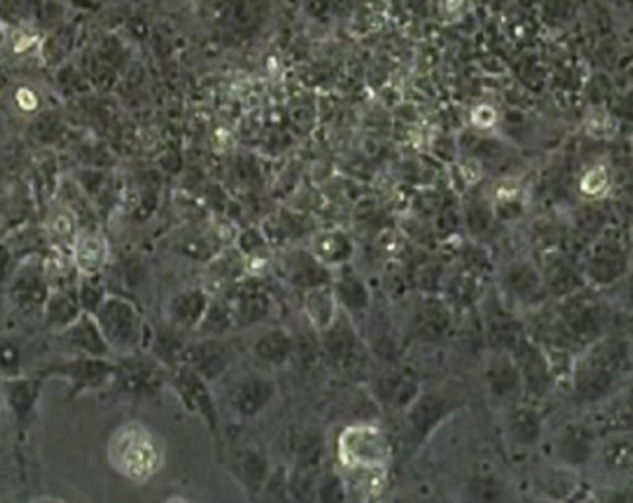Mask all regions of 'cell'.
Wrapping results in <instances>:
<instances>
[{"label":"cell","mask_w":633,"mask_h":503,"mask_svg":"<svg viewBox=\"0 0 633 503\" xmlns=\"http://www.w3.org/2000/svg\"><path fill=\"white\" fill-rule=\"evenodd\" d=\"M311 252L328 269L336 270L347 265L354 258V243L341 230L321 232L311 243Z\"/></svg>","instance_id":"cell-17"},{"label":"cell","mask_w":633,"mask_h":503,"mask_svg":"<svg viewBox=\"0 0 633 503\" xmlns=\"http://www.w3.org/2000/svg\"><path fill=\"white\" fill-rule=\"evenodd\" d=\"M211 304V296L202 287H191L174 296L169 304L171 326L180 332H195Z\"/></svg>","instance_id":"cell-14"},{"label":"cell","mask_w":633,"mask_h":503,"mask_svg":"<svg viewBox=\"0 0 633 503\" xmlns=\"http://www.w3.org/2000/svg\"><path fill=\"white\" fill-rule=\"evenodd\" d=\"M276 396V383L265 374H245L234 381L228 402L239 420H250L261 415Z\"/></svg>","instance_id":"cell-7"},{"label":"cell","mask_w":633,"mask_h":503,"mask_svg":"<svg viewBox=\"0 0 633 503\" xmlns=\"http://www.w3.org/2000/svg\"><path fill=\"white\" fill-rule=\"evenodd\" d=\"M323 356L337 369L354 372L365 365L367 350L361 341L360 332L347 311L341 309L337 319L319 332Z\"/></svg>","instance_id":"cell-2"},{"label":"cell","mask_w":633,"mask_h":503,"mask_svg":"<svg viewBox=\"0 0 633 503\" xmlns=\"http://www.w3.org/2000/svg\"><path fill=\"white\" fill-rule=\"evenodd\" d=\"M261 494L265 496V500L286 502L287 498H289V474L284 468H276V470L273 468V472L267 479Z\"/></svg>","instance_id":"cell-21"},{"label":"cell","mask_w":633,"mask_h":503,"mask_svg":"<svg viewBox=\"0 0 633 503\" xmlns=\"http://www.w3.org/2000/svg\"><path fill=\"white\" fill-rule=\"evenodd\" d=\"M302 307H304V315L308 319L310 328H313L315 332L326 330L337 319V315L341 313V306L337 302L332 283L319 285V287H313V289L304 291V304H302Z\"/></svg>","instance_id":"cell-15"},{"label":"cell","mask_w":633,"mask_h":503,"mask_svg":"<svg viewBox=\"0 0 633 503\" xmlns=\"http://www.w3.org/2000/svg\"><path fill=\"white\" fill-rule=\"evenodd\" d=\"M295 339L282 328H265L261 330L250 346V354L265 369H280L293 359Z\"/></svg>","instance_id":"cell-13"},{"label":"cell","mask_w":633,"mask_h":503,"mask_svg":"<svg viewBox=\"0 0 633 503\" xmlns=\"http://www.w3.org/2000/svg\"><path fill=\"white\" fill-rule=\"evenodd\" d=\"M76 259L80 269L86 272H95L104 263V245L100 243L99 237L86 235L82 241L76 245Z\"/></svg>","instance_id":"cell-19"},{"label":"cell","mask_w":633,"mask_h":503,"mask_svg":"<svg viewBox=\"0 0 633 503\" xmlns=\"http://www.w3.org/2000/svg\"><path fill=\"white\" fill-rule=\"evenodd\" d=\"M174 391L189 413L202 418V422L208 426V430L217 435L219 433V411L210 389V381L204 380L199 372L189 369L187 365H178L174 370L173 378Z\"/></svg>","instance_id":"cell-5"},{"label":"cell","mask_w":633,"mask_h":503,"mask_svg":"<svg viewBox=\"0 0 633 503\" xmlns=\"http://www.w3.org/2000/svg\"><path fill=\"white\" fill-rule=\"evenodd\" d=\"M419 393V383L400 370H385L374 378L373 396L378 405L406 411Z\"/></svg>","instance_id":"cell-12"},{"label":"cell","mask_w":633,"mask_h":503,"mask_svg":"<svg viewBox=\"0 0 633 503\" xmlns=\"http://www.w3.org/2000/svg\"><path fill=\"white\" fill-rule=\"evenodd\" d=\"M452 409V400H448L443 391L421 389L419 396L404 411L411 448H421L422 444L430 439V435L443 424V420L452 413Z\"/></svg>","instance_id":"cell-4"},{"label":"cell","mask_w":633,"mask_h":503,"mask_svg":"<svg viewBox=\"0 0 633 503\" xmlns=\"http://www.w3.org/2000/svg\"><path fill=\"white\" fill-rule=\"evenodd\" d=\"M236 359V348L224 337H199L187 344L182 365L199 372L206 381L221 380Z\"/></svg>","instance_id":"cell-6"},{"label":"cell","mask_w":633,"mask_h":503,"mask_svg":"<svg viewBox=\"0 0 633 503\" xmlns=\"http://www.w3.org/2000/svg\"><path fill=\"white\" fill-rule=\"evenodd\" d=\"M450 326V309L443 298L424 296L413 307L410 317L411 337L419 343H435L443 339Z\"/></svg>","instance_id":"cell-8"},{"label":"cell","mask_w":633,"mask_h":503,"mask_svg":"<svg viewBox=\"0 0 633 503\" xmlns=\"http://www.w3.org/2000/svg\"><path fill=\"white\" fill-rule=\"evenodd\" d=\"M234 472L245 492L252 498H258L273 472V467L261 448H245L237 459Z\"/></svg>","instance_id":"cell-16"},{"label":"cell","mask_w":633,"mask_h":503,"mask_svg":"<svg viewBox=\"0 0 633 503\" xmlns=\"http://www.w3.org/2000/svg\"><path fill=\"white\" fill-rule=\"evenodd\" d=\"M339 454L347 468H384L391 446L384 431L369 424H358L343 433Z\"/></svg>","instance_id":"cell-3"},{"label":"cell","mask_w":633,"mask_h":503,"mask_svg":"<svg viewBox=\"0 0 633 503\" xmlns=\"http://www.w3.org/2000/svg\"><path fill=\"white\" fill-rule=\"evenodd\" d=\"M493 121H495V111L487 106L478 108L474 113V123L480 124V126H489V124H493Z\"/></svg>","instance_id":"cell-22"},{"label":"cell","mask_w":633,"mask_h":503,"mask_svg":"<svg viewBox=\"0 0 633 503\" xmlns=\"http://www.w3.org/2000/svg\"><path fill=\"white\" fill-rule=\"evenodd\" d=\"M345 479L336 470L323 472L317 485V500L319 502H345L347 500Z\"/></svg>","instance_id":"cell-20"},{"label":"cell","mask_w":633,"mask_h":503,"mask_svg":"<svg viewBox=\"0 0 633 503\" xmlns=\"http://www.w3.org/2000/svg\"><path fill=\"white\" fill-rule=\"evenodd\" d=\"M282 270H284L287 283H291L293 287L302 291H308L319 285H328L334 280V270L328 269L311 250H306V248L291 250L289 254H286Z\"/></svg>","instance_id":"cell-9"},{"label":"cell","mask_w":633,"mask_h":503,"mask_svg":"<svg viewBox=\"0 0 633 503\" xmlns=\"http://www.w3.org/2000/svg\"><path fill=\"white\" fill-rule=\"evenodd\" d=\"M461 4H463V0H448V8H450V12H452V10H456V8H460Z\"/></svg>","instance_id":"cell-23"},{"label":"cell","mask_w":633,"mask_h":503,"mask_svg":"<svg viewBox=\"0 0 633 503\" xmlns=\"http://www.w3.org/2000/svg\"><path fill=\"white\" fill-rule=\"evenodd\" d=\"M232 328H236V320L230 300L211 298L210 307L195 332L199 337H224Z\"/></svg>","instance_id":"cell-18"},{"label":"cell","mask_w":633,"mask_h":503,"mask_svg":"<svg viewBox=\"0 0 633 503\" xmlns=\"http://www.w3.org/2000/svg\"><path fill=\"white\" fill-rule=\"evenodd\" d=\"M230 306L234 311L236 328H252L271 317L273 300L261 285L247 282L237 287L236 295L230 298Z\"/></svg>","instance_id":"cell-10"},{"label":"cell","mask_w":633,"mask_h":503,"mask_svg":"<svg viewBox=\"0 0 633 503\" xmlns=\"http://www.w3.org/2000/svg\"><path fill=\"white\" fill-rule=\"evenodd\" d=\"M110 461L123 476L134 481H147L162 463L158 444L141 424H126L113 433Z\"/></svg>","instance_id":"cell-1"},{"label":"cell","mask_w":633,"mask_h":503,"mask_svg":"<svg viewBox=\"0 0 633 503\" xmlns=\"http://www.w3.org/2000/svg\"><path fill=\"white\" fill-rule=\"evenodd\" d=\"M332 287L337 296V302L343 311H347L352 320L363 317L371 307V291L360 272L350 263L334 270Z\"/></svg>","instance_id":"cell-11"}]
</instances>
